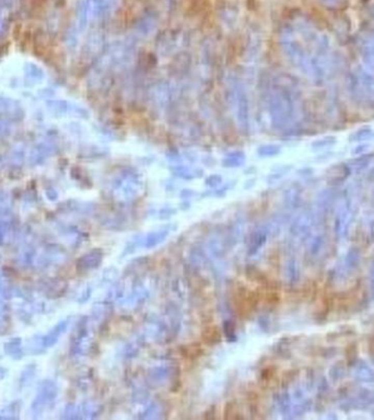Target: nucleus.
<instances>
[{"label":"nucleus","instance_id":"obj_1","mask_svg":"<svg viewBox=\"0 0 374 420\" xmlns=\"http://www.w3.org/2000/svg\"><path fill=\"white\" fill-rule=\"evenodd\" d=\"M270 123L278 131L288 130L298 118L299 103L294 89L285 86L273 88L268 97Z\"/></svg>","mask_w":374,"mask_h":420},{"label":"nucleus","instance_id":"obj_27","mask_svg":"<svg viewBox=\"0 0 374 420\" xmlns=\"http://www.w3.org/2000/svg\"><path fill=\"white\" fill-rule=\"evenodd\" d=\"M171 171L174 175L178 176L180 179L183 180H192L194 178H196V171H192L189 167L185 166V165H174L172 166ZM198 176V175H197ZM199 178V176H198Z\"/></svg>","mask_w":374,"mask_h":420},{"label":"nucleus","instance_id":"obj_38","mask_svg":"<svg viewBox=\"0 0 374 420\" xmlns=\"http://www.w3.org/2000/svg\"><path fill=\"white\" fill-rule=\"evenodd\" d=\"M149 398V394L148 392L145 390H137L134 393V402L136 404H145Z\"/></svg>","mask_w":374,"mask_h":420},{"label":"nucleus","instance_id":"obj_19","mask_svg":"<svg viewBox=\"0 0 374 420\" xmlns=\"http://www.w3.org/2000/svg\"><path fill=\"white\" fill-rule=\"evenodd\" d=\"M53 148L50 144L47 142H40L36 147L33 148L31 152L30 159L32 163H40V162L44 161L49 155L52 153Z\"/></svg>","mask_w":374,"mask_h":420},{"label":"nucleus","instance_id":"obj_20","mask_svg":"<svg viewBox=\"0 0 374 420\" xmlns=\"http://www.w3.org/2000/svg\"><path fill=\"white\" fill-rule=\"evenodd\" d=\"M246 157L242 151H233L228 153L222 160L224 167H240L245 164Z\"/></svg>","mask_w":374,"mask_h":420},{"label":"nucleus","instance_id":"obj_17","mask_svg":"<svg viewBox=\"0 0 374 420\" xmlns=\"http://www.w3.org/2000/svg\"><path fill=\"white\" fill-rule=\"evenodd\" d=\"M172 374V367L170 364L154 365L148 372L150 380L154 383H163L168 381Z\"/></svg>","mask_w":374,"mask_h":420},{"label":"nucleus","instance_id":"obj_41","mask_svg":"<svg viewBox=\"0 0 374 420\" xmlns=\"http://www.w3.org/2000/svg\"><path fill=\"white\" fill-rule=\"evenodd\" d=\"M180 196L182 198H189V197H192V196H194V192L190 191V189H183Z\"/></svg>","mask_w":374,"mask_h":420},{"label":"nucleus","instance_id":"obj_21","mask_svg":"<svg viewBox=\"0 0 374 420\" xmlns=\"http://www.w3.org/2000/svg\"><path fill=\"white\" fill-rule=\"evenodd\" d=\"M112 311V303L106 301H102V302H97L93 306L92 309V316L94 318V321H98V322H102L104 321L105 318L107 317V315L111 313Z\"/></svg>","mask_w":374,"mask_h":420},{"label":"nucleus","instance_id":"obj_8","mask_svg":"<svg viewBox=\"0 0 374 420\" xmlns=\"http://www.w3.org/2000/svg\"><path fill=\"white\" fill-rule=\"evenodd\" d=\"M269 235H270V232H269L267 225L257 227L250 235L248 245H247V254L250 256L257 254L258 250H260L264 246L265 243L267 242Z\"/></svg>","mask_w":374,"mask_h":420},{"label":"nucleus","instance_id":"obj_26","mask_svg":"<svg viewBox=\"0 0 374 420\" xmlns=\"http://www.w3.org/2000/svg\"><path fill=\"white\" fill-rule=\"evenodd\" d=\"M373 137H374V132H373L372 128L361 127L351 135L350 140L352 142H362V141L370 140Z\"/></svg>","mask_w":374,"mask_h":420},{"label":"nucleus","instance_id":"obj_3","mask_svg":"<svg viewBox=\"0 0 374 420\" xmlns=\"http://www.w3.org/2000/svg\"><path fill=\"white\" fill-rule=\"evenodd\" d=\"M351 96L358 102L374 107V76L363 67L353 70L348 78Z\"/></svg>","mask_w":374,"mask_h":420},{"label":"nucleus","instance_id":"obj_37","mask_svg":"<svg viewBox=\"0 0 374 420\" xmlns=\"http://www.w3.org/2000/svg\"><path fill=\"white\" fill-rule=\"evenodd\" d=\"M222 182L223 179L220 174H213V175H209L208 178L205 180L206 185L208 187H212V188H217L218 186L222 185Z\"/></svg>","mask_w":374,"mask_h":420},{"label":"nucleus","instance_id":"obj_24","mask_svg":"<svg viewBox=\"0 0 374 420\" xmlns=\"http://www.w3.org/2000/svg\"><path fill=\"white\" fill-rule=\"evenodd\" d=\"M162 414V408L161 406L155 403L152 402L149 405L146 406V408L140 412L139 418L140 419H144V420H152V419H158L161 417Z\"/></svg>","mask_w":374,"mask_h":420},{"label":"nucleus","instance_id":"obj_34","mask_svg":"<svg viewBox=\"0 0 374 420\" xmlns=\"http://www.w3.org/2000/svg\"><path fill=\"white\" fill-rule=\"evenodd\" d=\"M299 199V191L296 187H290L284 194V202L288 207H295Z\"/></svg>","mask_w":374,"mask_h":420},{"label":"nucleus","instance_id":"obj_32","mask_svg":"<svg viewBox=\"0 0 374 420\" xmlns=\"http://www.w3.org/2000/svg\"><path fill=\"white\" fill-rule=\"evenodd\" d=\"M172 287H173V291L176 293V296L180 297L181 299H186L189 290H188L187 283L184 280L181 279V278L175 279Z\"/></svg>","mask_w":374,"mask_h":420},{"label":"nucleus","instance_id":"obj_31","mask_svg":"<svg viewBox=\"0 0 374 420\" xmlns=\"http://www.w3.org/2000/svg\"><path fill=\"white\" fill-rule=\"evenodd\" d=\"M140 351V341H133L129 342L124 348V357L128 360L134 359L138 356Z\"/></svg>","mask_w":374,"mask_h":420},{"label":"nucleus","instance_id":"obj_14","mask_svg":"<svg viewBox=\"0 0 374 420\" xmlns=\"http://www.w3.org/2000/svg\"><path fill=\"white\" fill-rule=\"evenodd\" d=\"M47 107H49V111L53 114V115H57V116H64V115H67L69 113H74V114H78V115H85L86 116V112L84 111V108L78 107L76 105H71L66 101H52L49 104H47Z\"/></svg>","mask_w":374,"mask_h":420},{"label":"nucleus","instance_id":"obj_12","mask_svg":"<svg viewBox=\"0 0 374 420\" xmlns=\"http://www.w3.org/2000/svg\"><path fill=\"white\" fill-rule=\"evenodd\" d=\"M151 99L154 106L159 110H165L171 101V90L167 82L156 83L153 89Z\"/></svg>","mask_w":374,"mask_h":420},{"label":"nucleus","instance_id":"obj_10","mask_svg":"<svg viewBox=\"0 0 374 420\" xmlns=\"http://www.w3.org/2000/svg\"><path fill=\"white\" fill-rule=\"evenodd\" d=\"M135 280L133 279H120L119 281L115 282L114 286L107 292V301L108 302H121L131 292Z\"/></svg>","mask_w":374,"mask_h":420},{"label":"nucleus","instance_id":"obj_15","mask_svg":"<svg viewBox=\"0 0 374 420\" xmlns=\"http://www.w3.org/2000/svg\"><path fill=\"white\" fill-rule=\"evenodd\" d=\"M55 396H56L55 385H54V383L52 382H47V384L42 385V388H40V392L36 396V401L34 402L35 404H33V406H35V408H39V410H42L44 406L49 405L51 402H53V399L55 398Z\"/></svg>","mask_w":374,"mask_h":420},{"label":"nucleus","instance_id":"obj_35","mask_svg":"<svg viewBox=\"0 0 374 420\" xmlns=\"http://www.w3.org/2000/svg\"><path fill=\"white\" fill-rule=\"evenodd\" d=\"M223 333L228 338L230 342H235L236 341V334H235V326L234 323L231 320H226L223 322Z\"/></svg>","mask_w":374,"mask_h":420},{"label":"nucleus","instance_id":"obj_30","mask_svg":"<svg viewBox=\"0 0 374 420\" xmlns=\"http://www.w3.org/2000/svg\"><path fill=\"white\" fill-rule=\"evenodd\" d=\"M336 139L335 137H324L322 139H317L316 141H314L312 144V149L314 151H319V150H325V149H328L330 147H333L335 145Z\"/></svg>","mask_w":374,"mask_h":420},{"label":"nucleus","instance_id":"obj_29","mask_svg":"<svg viewBox=\"0 0 374 420\" xmlns=\"http://www.w3.org/2000/svg\"><path fill=\"white\" fill-rule=\"evenodd\" d=\"M81 414L84 412V417L86 418H97L101 415L102 412V407L98 404H94V403H89V404H86L84 405L82 410L80 411Z\"/></svg>","mask_w":374,"mask_h":420},{"label":"nucleus","instance_id":"obj_4","mask_svg":"<svg viewBox=\"0 0 374 420\" xmlns=\"http://www.w3.org/2000/svg\"><path fill=\"white\" fill-rule=\"evenodd\" d=\"M230 103L232 105L237 127L243 134L250 131V103L245 88L237 80H232L229 87Z\"/></svg>","mask_w":374,"mask_h":420},{"label":"nucleus","instance_id":"obj_2","mask_svg":"<svg viewBox=\"0 0 374 420\" xmlns=\"http://www.w3.org/2000/svg\"><path fill=\"white\" fill-rule=\"evenodd\" d=\"M112 195L119 202H129L144 192V181L140 173L134 169H124L112 181Z\"/></svg>","mask_w":374,"mask_h":420},{"label":"nucleus","instance_id":"obj_16","mask_svg":"<svg viewBox=\"0 0 374 420\" xmlns=\"http://www.w3.org/2000/svg\"><path fill=\"white\" fill-rule=\"evenodd\" d=\"M246 232V221L244 218H237L234 222L232 227H231L230 231L228 232L229 241L231 246H233L237 243L241 242L244 239V235Z\"/></svg>","mask_w":374,"mask_h":420},{"label":"nucleus","instance_id":"obj_36","mask_svg":"<svg viewBox=\"0 0 374 420\" xmlns=\"http://www.w3.org/2000/svg\"><path fill=\"white\" fill-rule=\"evenodd\" d=\"M285 276L290 282H294L298 278V269L297 265L294 261H290L287 263V267H285Z\"/></svg>","mask_w":374,"mask_h":420},{"label":"nucleus","instance_id":"obj_25","mask_svg":"<svg viewBox=\"0 0 374 420\" xmlns=\"http://www.w3.org/2000/svg\"><path fill=\"white\" fill-rule=\"evenodd\" d=\"M281 149L278 145H273V144H267V145H263L260 146L257 149V154L258 157L261 158H271V157H276L280 153Z\"/></svg>","mask_w":374,"mask_h":420},{"label":"nucleus","instance_id":"obj_11","mask_svg":"<svg viewBox=\"0 0 374 420\" xmlns=\"http://www.w3.org/2000/svg\"><path fill=\"white\" fill-rule=\"evenodd\" d=\"M172 227H173L172 225H168L164 227H160L159 229L154 230V231L149 232L145 236V239L142 240V245L148 249L154 248L158 245H160L161 243H163L168 239L169 234L174 230V228Z\"/></svg>","mask_w":374,"mask_h":420},{"label":"nucleus","instance_id":"obj_39","mask_svg":"<svg viewBox=\"0 0 374 420\" xmlns=\"http://www.w3.org/2000/svg\"><path fill=\"white\" fill-rule=\"evenodd\" d=\"M175 214H176V210L174 208H172V207H163V208L160 209L159 217L161 219L164 220V219L171 218V217H173Z\"/></svg>","mask_w":374,"mask_h":420},{"label":"nucleus","instance_id":"obj_22","mask_svg":"<svg viewBox=\"0 0 374 420\" xmlns=\"http://www.w3.org/2000/svg\"><path fill=\"white\" fill-rule=\"evenodd\" d=\"M68 323H69V320H64L60 323H58L56 326L54 327V329L51 331V333L44 338V341H43L44 346H46V347L53 346V345L58 341V338L60 337V335H62L64 331L66 330V328L68 326Z\"/></svg>","mask_w":374,"mask_h":420},{"label":"nucleus","instance_id":"obj_7","mask_svg":"<svg viewBox=\"0 0 374 420\" xmlns=\"http://www.w3.org/2000/svg\"><path fill=\"white\" fill-rule=\"evenodd\" d=\"M231 247L228 232L222 233L221 231H217L213 233L208 238L207 241V248L209 254L212 255L214 259H221L227 253L228 248Z\"/></svg>","mask_w":374,"mask_h":420},{"label":"nucleus","instance_id":"obj_6","mask_svg":"<svg viewBox=\"0 0 374 420\" xmlns=\"http://www.w3.org/2000/svg\"><path fill=\"white\" fill-rule=\"evenodd\" d=\"M145 328L147 337L158 343L168 342L173 335L169 323L155 316L149 318Z\"/></svg>","mask_w":374,"mask_h":420},{"label":"nucleus","instance_id":"obj_13","mask_svg":"<svg viewBox=\"0 0 374 420\" xmlns=\"http://www.w3.org/2000/svg\"><path fill=\"white\" fill-rule=\"evenodd\" d=\"M104 259V253L103 250L100 248H95L90 250L89 253H87L82 257H80L78 261L77 267L80 270H92L98 268Z\"/></svg>","mask_w":374,"mask_h":420},{"label":"nucleus","instance_id":"obj_28","mask_svg":"<svg viewBox=\"0 0 374 420\" xmlns=\"http://www.w3.org/2000/svg\"><path fill=\"white\" fill-rule=\"evenodd\" d=\"M142 244V238L140 235H134L133 238L129 240L126 245L123 249V253H121V257H126L128 255H132L134 254L137 248L139 247V245Z\"/></svg>","mask_w":374,"mask_h":420},{"label":"nucleus","instance_id":"obj_5","mask_svg":"<svg viewBox=\"0 0 374 420\" xmlns=\"http://www.w3.org/2000/svg\"><path fill=\"white\" fill-rule=\"evenodd\" d=\"M151 295V286H149L147 281L139 280L135 281L131 292L125 299L120 302L121 307L127 310H135L140 308L142 304H145Z\"/></svg>","mask_w":374,"mask_h":420},{"label":"nucleus","instance_id":"obj_40","mask_svg":"<svg viewBox=\"0 0 374 420\" xmlns=\"http://www.w3.org/2000/svg\"><path fill=\"white\" fill-rule=\"evenodd\" d=\"M10 132V125L5 121H0V138L7 136Z\"/></svg>","mask_w":374,"mask_h":420},{"label":"nucleus","instance_id":"obj_42","mask_svg":"<svg viewBox=\"0 0 374 420\" xmlns=\"http://www.w3.org/2000/svg\"><path fill=\"white\" fill-rule=\"evenodd\" d=\"M168 159L174 161V162H179L180 161V154L178 152H171V153H168Z\"/></svg>","mask_w":374,"mask_h":420},{"label":"nucleus","instance_id":"obj_9","mask_svg":"<svg viewBox=\"0 0 374 420\" xmlns=\"http://www.w3.org/2000/svg\"><path fill=\"white\" fill-rule=\"evenodd\" d=\"M359 52L363 68L374 76V37L363 38L359 44Z\"/></svg>","mask_w":374,"mask_h":420},{"label":"nucleus","instance_id":"obj_18","mask_svg":"<svg viewBox=\"0 0 374 420\" xmlns=\"http://www.w3.org/2000/svg\"><path fill=\"white\" fill-rule=\"evenodd\" d=\"M189 260L192 265L197 269H205L209 266V260L203 252V249L199 246H195L189 252Z\"/></svg>","mask_w":374,"mask_h":420},{"label":"nucleus","instance_id":"obj_33","mask_svg":"<svg viewBox=\"0 0 374 420\" xmlns=\"http://www.w3.org/2000/svg\"><path fill=\"white\" fill-rule=\"evenodd\" d=\"M118 274H119V270L116 267H110V268L105 269L103 276H102V283H104V284L114 283L118 278Z\"/></svg>","mask_w":374,"mask_h":420},{"label":"nucleus","instance_id":"obj_23","mask_svg":"<svg viewBox=\"0 0 374 420\" xmlns=\"http://www.w3.org/2000/svg\"><path fill=\"white\" fill-rule=\"evenodd\" d=\"M24 72L28 80L31 81V82L34 85L42 82V80L44 78L43 69L39 68V67L35 64H26Z\"/></svg>","mask_w":374,"mask_h":420}]
</instances>
